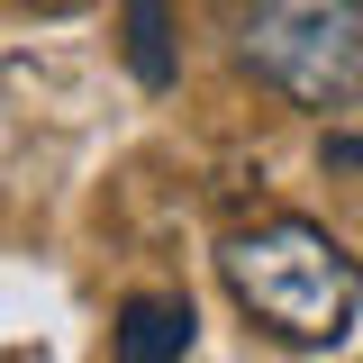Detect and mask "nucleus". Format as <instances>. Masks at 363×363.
<instances>
[{
	"label": "nucleus",
	"instance_id": "f257e3e1",
	"mask_svg": "<svg viewBox=\"0 0 363 363\" xmlns=\"http://www.w3.org/2000/svg\"><path fill=\"white\" fill-rule=\"evenodd\" d=\"M227 300L281 345H345L363 318V264L318 218H255L218 245Z\"/></svg>",
	"mask_w": 363,
	"mask_h": 363
},
{
	"label": "nucleus",
	"instance_id": "f03ea898",
	"mask_svg": "<svg viewBox=\"0 0 363 363\" xmlns=\"http://www.w3.org/2000/svg\"><path fill=\"white\" fill-rule=\"evenodd\" d=\"M236 64L291 109H354L363 100V0H245Z\"/></svg>",
	"mask_w": 363,
	"mask_h": 363
},
{
	"label": "nucleus",
	"instance_id": "7ed1b4c3",
	"mask_svg": "<svg viewBox=\"0 0 363 363\" xmlns=\"http://www.w3.org/2000/svg\"><path fill=\"white\" fill-rule=\"evenodd\" d=\"M191 300H128L118 309V354L128 363H173V354H191Z\"/></svg>",
	"mask_w": 363,
	"mask_h": 363
},
{
	"label": "nucleus",
	"instance_id": "20e7f679",
	"mask_svg": "<svg viewBox=\"0 0 363 363\" xmlns=\"http://www.w3.org/2000/svg\"><path fill=\"white\" fill-rule=\"evenodd\" d=\"M128 64L145 91H173V0H128Z\"/></svg>",
	"mask_w": 363,
	"mask_h": 363
},
{
	"label": "nucleus",
	"instance_id": "39448f33",
	"mask_svg": "<svg viewBox=\"0 0 363 363\" xmlns=\"http://www.w3.org/2000/svg\"><path fill=\"white\" fill-rule=\"evenodd\" d=\"M327 164H363V136H327Z\"/></svg>",
	"mask_w": 363,
	"mask_h": 363
},
{
	"label": "nucleus",
	"instance_id": "423d86ee",
	"mask_svg": "<svg viewBox=\"0 0 363 363\" xmlns=\"http://www.w3.org/2000/svg\"><path fill=\"white\" fill-rule=\"evenodd\" d=\"M28 9H45V18H64V9H82V0H28Z\"/></svg>",
	"mask_w": 363,
	"mask_h": 363
}]
</instances>
